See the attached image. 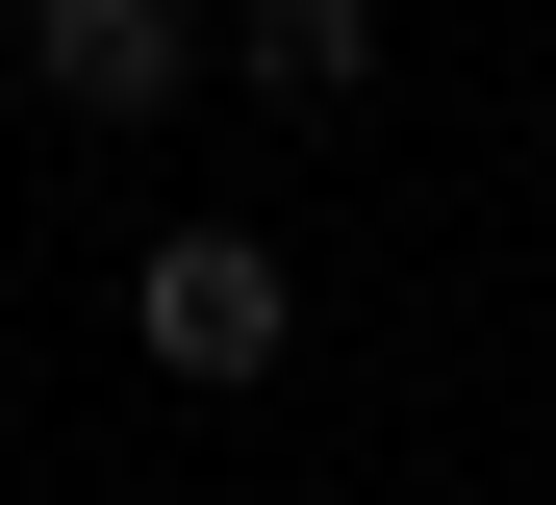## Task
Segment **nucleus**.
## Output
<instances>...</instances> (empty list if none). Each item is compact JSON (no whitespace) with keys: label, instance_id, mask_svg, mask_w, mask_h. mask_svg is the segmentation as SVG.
<instances>
[{"label":"nucleus","instance_id":"1","mask_svg":"<svg viewBox=\"0 0 556 505\" xmlns=\"http://www.w3.org/2000/svg\"><path fill=\"white\" fill-rule=\"evenodd\" d=\"M127 329H152L177 379H278V329H304V303H278V253H253V228H152Z\"/></svg>","mask_w":556,"mask_h":505},{"label":"nucleus","instance_id":"2","mask_svg":"<svg viewBox=\"0 0 556 505\" xmlns=\"http://www.w3.org/2000/svg\"><path fill=\"white\" fill-rule=\"evenodd\" d=\"M26 76L76 127H177V76H203V0H26Z\"/></svg>","mask_w":556,"mask_h":505},{"label":"nucleus","instance_id":"3","mask_svg":"<svg viewBox=\"0 0 556 505\" xmlns=\"http://www.w3.org/2000/svg\"><path fill=\"white\" fill-rule=\"evenodd\" d=\"M228 51H253V101H304V127H329V101L380 76V0H228Z\"/></svg>","mask_w":556,"mask_h":505}]
</instances>
